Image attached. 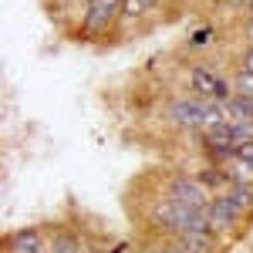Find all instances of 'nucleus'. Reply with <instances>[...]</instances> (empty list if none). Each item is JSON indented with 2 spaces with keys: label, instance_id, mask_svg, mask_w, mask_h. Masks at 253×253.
I'll use <instances>...</instances> for the list:
<instances>
[{
  "label": "nucleus",
  "instance_id": "obj_1",
  "mask_svg": "<svg viewBox=\"0 0 253 253\" xmlns=\"http://www.w3.org/2000/svg\"><path fill=\"white\" fill-rule=\"evenodd\" d=\"M166 115L172 125L179 128H193V132H206V128H216L223 125V105L219 101H210L203 95H193V98H172L166 101Z\"/></svg>",
  "mask_w": 253,
  "mask_h": 253
},
{
  "label": "nucleus",
  "instance_id": "obj_2",
  "mask_svg": "<svg viewBox=\"0 0 253 253\" xmlns=\"http://www.w3.org/2000/svg\"><path fill=\"white\" fill-rule=\"evenodd\" d=\"M166 196L182 203V206H196V210H206L210 206V196H206V186L193 179V175H172L166 182Z\"/></svg>",
  "mask_w": 253,
  "mask_h": 253
},
{
  "label": "nucleus",
  "instance_id": "obj_3",
  "mask_svg": "<svg viewBox=\"0 0 253 253\" xmlns=\"http://www.w3.org/2000/svg\"><path fill=\"white\" fill-rule=\"evenodd\" d=\"M247 206L236 199L230 189H223V193H216L210 199V206H206V216H210V223H213V230H230L236 223V216L243 213Z\"/></svg>",
  "mask_w": 253,
  "mask_h": 253
},
{
  "label": "nucleus",
  "instance_id": "obj_4",
  "mask_svg": "<svg viewBox=\"0 0 253 253\" xmlns=\"http://www.w3.org/2000/svg\"><path fill=\"white\" fill-rule=\"evenodd\" d=\"M189 84H193L196 95L210 98V101H226V98H230V84L219 78L216 71H210V68H193Z\"/></svg>",
  "mask_w": 253,
  "mask_h": 253
},
{
  "label": "nucleus",
  "instance_id": "obj_5",
  "mask_svg": "<svg viewBox=\"0 0 253 253\" xmlns=\"http://www.w3.org/2000/svg\"><path fill=\"white\" fill-rule=\"evenodd\" d=\"M118 14H122V0H88V10H84V34L105 31Z\"/></svg>",
  "mask_w": 253,
  "mask_h": 253
},
{
  "label": "nucleus",
  "instance_id": "obj_6",
  "mask_svg": "<svg viewBox=\"0 0 253 253\" xmlns=\"http://www.w3.org/2000/svg\"><path fill=\"white\" fill-rule=\"evenodd\" d=\"M10 253H47V243L38 230H24V233H14L10 236Z\"/></svg>",
  "mask_w": 253,
  "mask_h": 253
},
{
  "label": "nucleus",
  "instance_id": "obj_7",
  "mask_svg": "<svg viewBox=\"0 0 253 253\" xmlns=\"http://www.w3.org/2000/svg\"><path fill=\"white\" fill-rule=\"evenodd\" d=\"M156 7V0H122V20H138Z\"/></svg>",
  "mask_w": 253,
  "mask_h": 253
},
{
  "label": "nucleus",
  "instance_id": "obj_8",
  "mask_svg": "<svg viewBox=\"0 0 253 253\" xmlns=\"http://www.w3.org/2000/svg\"><path fill=\"white\" fill-rule=\"evenodd\" d=\"M47 253H81V247H78V240L75 236H54L51 243H47Z\"/></svg>",
  "mask_w": 253,
  "mask_h": 253
},
{
  "label": "nucleus",
  "instance_id": "obj_9",
  "mask_svg": "<svg viewBox=\"0 0 253 253\" xmlns=\"http://www.w3.org/2000/svg\"><path fill=\"white\" fill-rule=\"evenodd\" d=\"M236 95H253V75H247V71L236 75Z\"/></svg>",
  "mask_w": 253,
  "mask_h": 253
},
{
  "label": "nucleus",
  "instance_id": "obj_10",
  "mask_svg": "<svg viewBox=\"0 0 253 253\" xmlns=\"http://www.w3.org/2000/svg\"><path fill=\"white\" fill-rule=\"evenodd\" d=\"M236 159H243V162H250V166H253V138H250V142H243V145L236 149Z\"/></svg>",
  "mask_w": 253,
  "mask_h": 253
},
{
  "label": "nucleus",
  "instance_id": "obj_11",
  "mask_svg": "<svg viewBox=\"0 0 253 253\" xmlns=\"http://www.w3.org/2000/svg\"><path fill=\"white\" fill-rule=\"evenodd\" d=\"M243 71H247V75H253V44L243 51Z\"/></svg>",
  "mask_w": 253,
  "mask_h": 253
},
{
  "label": "nucleus",
  "instance_id": "obj_12",
  "mask_svg": "<svg viewBox=\"0 0 253 253\" xmlns=\"http://www.w3.org/2000/svg\"><path fill=\"white\" fill-rule=\"evenodd\" d=\"M156 253H189L186 247H179V243H172V247H159Z\"/></svg>",
  "mask_w": 253,
  "mask_h": 253
},
{
  "label": "nucleus",
  "instance_id": "obj_13",
  "mask_svg": "<svg viewBox=\"0 0 253 253\" xmlns=\"http://www.w3.org/2000/svg\"><path fill=\"white\" fill-rule=\"evenodd\" d=\"M247 34H250V44H253V20L247 24Z\"/></svg>",
  "mask_w": 253,
  "mask_h": 253
},
{
  "label": "nucleus",
  "instance_id": "obj_14",
  "mask_svg": "<svg viewBox=\"0 0 253 253\" xmlns=\"http://www.w3.org/2000/svg\"><path fill=\"white\" fill-rule=\"evenodd\" d=\"M230 3H250V0H230Z\"/></svg>",
  "mask_w": 253,
  "mask_h": 253
}]
</instances>
